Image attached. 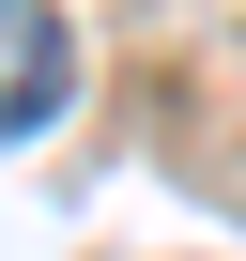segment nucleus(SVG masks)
<instances>
[{
	"label": "nucleus",
	"instance_id": "nucleus-1",
	"mask_svg": "<svg viewBox=\"0 0 246 261\" xmlns=\"http://www.w3.org/2000/svg\"><path fill=\"white\" fill-rule=\"evenodd\" d=\"M62 92H77V46H62V16H46V0H0V139H31Z\"/></svg>",
	"mask_w": 246,
	"mask_h": 261
}]
</instances>
